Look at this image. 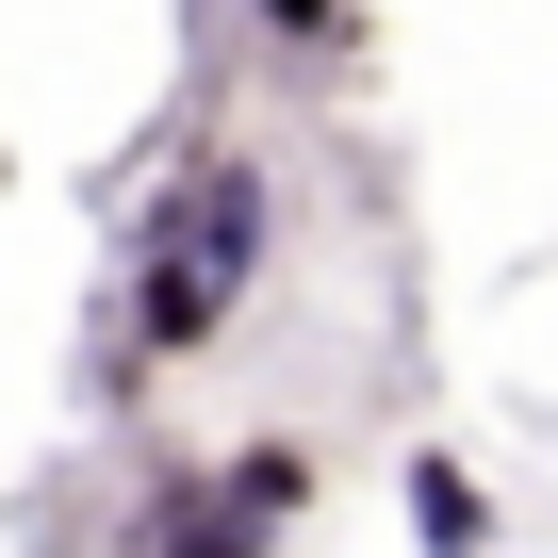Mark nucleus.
<instances>
[{
    "mask_svg": "<svg viewBox=\"0 0 558 558\" xmlns=\"http://www.w3.org/2000/svg\"><path fill=\"white\" fill-rule=\"evenodd\" d=\"M263 230H279V181H263L246 148H197V165H181V197H165V214H148V246H132V296H116V378L197 362V345L246 313Z\"/></svg>",
    "mask_w": 558,
    "mask_h": 558,
    "instance_id": "f257e3e1",
    "label": "nucleus"
},
{
    "mask_svg": "<svg viewBox=\"0 0 558 558\" xmlns=\"http://www.w3.org/2000/svg\"><path fill=\"white\" fill-rule=\"evenodd\" d=\"M132 542H148V558H279V525H263V509H246L230 476H181V493H165V509H148Z\"/></svg>",
    "mask_w": 558,
    "mask_h": 558,
    "instance_id": "f03ea898",
    "label": "nucleus"
},
{
    "mask_svg": "<svg viewBox=\"0 0 558 558\" xmlns=\"http://www.w3.org/2000/svg\"><path fill=\"white\" fill-rule=\"evenodd\" d=\"M476 542H493V493L427 444V460H411V558H476Z\"/></svg>",
    "mask_w": 558,
    "mask_h": 558,
    "instance_id": "7ed1b4c3",
    "label": "nucleus"
},
{
    "mask_svg": "<svg viewBox=\"0 0 558 558\" xmlns=\"http://www.w3.org/2000/svg\"><path fill=\"white\" fill-rule=\"evenodd\" d=\"M214 476H230V493H246L263 525H296V509H313V444H230Z\"/></svg>",
    "mask_w": 558,
    "mask_h": 558,
    "instance_id": "20e7f679",
    "label": "nucleus"
},
{
    "mask_svg": "<svg viewBox=\"0 0 558 558\" xmlns=\"http://www.w3.org/2000/svg\"><path fill=\"white\" fill-rule=\"evenodd\" d=\"M263 17V50H296V66H329L345 34H362V0H246Z\"/></svg>",
    "mask_w": 558,
    "mask_h": 558,
    "instance_id": "39448f33",
    "label": "nucleus"
}]
</instances>
